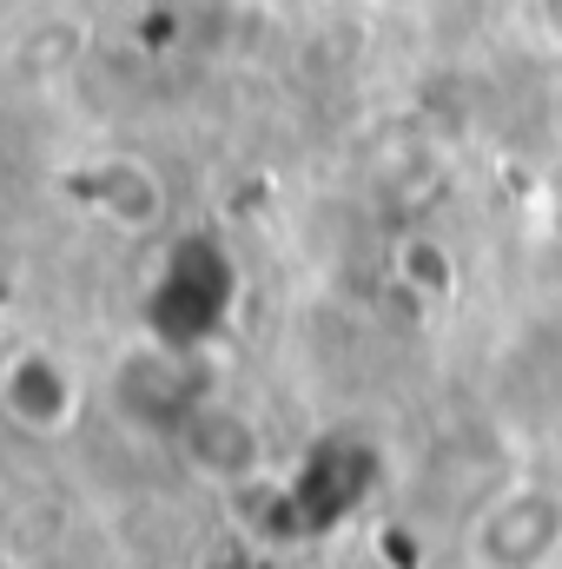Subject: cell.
<instances>
[{"mask_svg":"<svg viewBox=\"0 0 562 569\" xmlns=\"http://www.w3.org/2000/svg\"><path fill=\"white\" fill-rule=\"evenodd\" d=\"M562 550V497L550 483H516L490 497L470 523V557L483 569H543Z\"/></svg>","mask_w":562,"mask_h":569,"instance_id":"cell-1","label":"cell"},{"mask_svg":"<svg viewBox=\"0 0 562 569\" xmlns=\"http://www.w3.org/2000/svg\"><path fill=\"white\" fill-rule=\"evenodd\" d=\"M0 411L27 437L73 430V418H80V378H73V365L60 351H47V345H20L7 358V371H0Z\"/></svg>","mask_w":562,"mask_h":569,"instance_id":"cell-2","label":"cell"},{"mask_svg":"<svg viewBox=\"0 0 562 569\" xmlns=\"http://www.w3.org/2000/svg\"><path fill=\"white\" fill-rule=\"evenodd\" d=\"M179 450H185V463H192L199 477H212V483H245V477H259V463H265L259 425H252L245 411H232V405H212V398H199V405L179 418Z\"/></svg>","mask_w":562,"mask_h":569,"instance_id":"cell-3","label":"cell"},{"mask_svg":"<svg viewBox=\"0 0 562 569\" xmlns=\"http://www.w3.org/2000/svg\"><path fill=\"white\" fill-rule=\"evenodd\" d=\"M87 199H93V212L113 232H152V226H165V179L145 159H133V152L100 159L87 172Z\"/></svg>","mask_w":562,"mask_h":569,"instance_id":"cell-4","label":"cell"}]
</instances>
